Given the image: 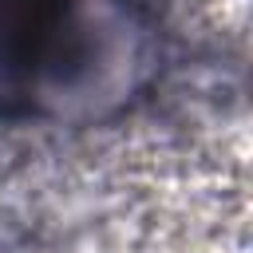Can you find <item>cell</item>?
Here are the masks:
<instances>
[{
  "label": "cell",
  "mask_w": 253,
  "mask_h": 253,
  "mask_svg": "<svg viewBox=\"0 0 253 253\" xmlns=\"http://www.w3.org/2000/svg\"><path fill=\"white\" fill-rule=\"evenodd\" d=\"M79 0H0V119H36Z\"/></svg>",
  "instance_id": "obj_1"
}]
</instances>
